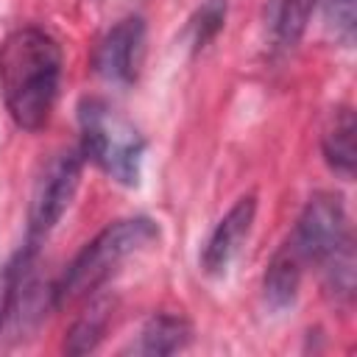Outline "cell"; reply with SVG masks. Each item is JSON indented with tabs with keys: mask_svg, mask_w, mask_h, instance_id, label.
Returning <instances> with one entry per match:
<instances>
[{
	"mask_svg": "<svg viewBox=\"0 0 357 357\" xmlns=\"http://www.w3.org/2000/svg\"><path fill=\"white\" fill-rule=\"evenodd\" d=\"M17 279H20V262H6L0 265V326L11 310V301H14V293H17Z\"/></svg>",
	"mask_w": 357,
	"mask_h": 357,
	"instance_id": "obj_15",
	"label": "cell"
},
{
	"mask_svg": "<svg viewBox=\"0 0 357 357\" xmlns=\"http://www.w3.org/2000/svg\"><path fill=\"white\" fill-rule=\"evenodd\" d=\"M324 156L329 167L340 176L354 173V114L351 109H337L329 128L324 131Z\"/></svg>",
	"mask_w": 357,
	"mask_h": 357,
	"instance_id": "obj_10",
	"label": "cell"
},
{
	"mask_svg": "<svg viewBox=\"0 0 357 357\" xmlns=\"http://www.w3.org/2000/svg\"><path fill=\"white\" fill-rule=\"evenodd\" d=\"M254 215H257V198L254 195H243L218 220V226L212 229V234H209V240L204 245V254H201V265H204L206 273L218 276L231 265V259L237 257L240 245L245 243V237L251 231Z\"/></svg>",
	"mask_w": 357,
	"mask_h": 357,
	"instance_id": "obj_7",
	"label": "cell"
},
{
	"mask_svg": "<svg viewBox=\"0 0 357 357\" xmlns=\"http://www.w3.org/2000/svg\"><path fill=\"white\" fill-rule=\"evenodd\" d=\"M106 321H109V301L106 298L92 301L89 310L73 324V329L67 335V351L70 354H86V351H92L98 346V340L103 337Z\"/></svg>",
	"mask_w": 357,
	"mask_h": 357,
	"instance_id": "obj_12",
	"label": "cell"
},
{
	"mask_svg": "<svg viewBox=\"0 0 357 357\" xmlns=\"http://www.w3.org/2000/svg\"><path fill=\"white\" fill-rule=\"evenodd\" d=\"M346 245H351V240H349L346 206L340 195L335 192L312 195L304 212L298 215V223L287 240V248L301 262H329Z\"/></svg>",
	"mask_w": 357,
	"mask_h": 357,
	"instance_id": "obj_4",
	"label": "cell"
},
{
	"mask_svg": "<svg viewBox=\"0 0 357 357\" xmlns=\"http://www.w3.org/2000/svg\"><path fill=\"white\" fill-rule=\"evenodd\" d=\"M190 340V326L184 318L176 315H153L145 329L139 332L137 346H131L137 354H170L178 351Z\"/></svg>",
	"mask_w": 357,
	"mask_h": 357,
	"instance_id": "obj_11",
	"label": "cell"
},
{
	"mask_svg": "<svg viewBox=\"0 0 357 357\" xmlns=\"http://www.w3.org/2000/svg\"><path fill=\"white\" fill-rule=\"evenodd\" d=\"M156 237H159V226L151 218H126V220L109 223L67 265L61 282L53 290L56 304L67 307V304H75V301L86 298L117 271V265L123 259L142 251Z\"/></svg>",
	"mask_w": 357,
	"mask_h": 357,
	"instance_id": "obj_2",
	"label": "cell"
},
{
	"mask_svg": "<svg viewBox=\"0 0 357 357\" xmlns=\"http://www.w3.org/2000/svg\"><path fill=\"white\" fill-rule=\"evenodd\" d=\"M81 159H84L81 151H64L45 167L31 195V212H28L33 237L47 234L70 206L81 181Z\"/></svg>",
	"mask_w": 357,
	"mask_h": 357,
	"instance_id": "obj_5",
	"label": "cell"
},
{
	"mask_svg": "<svg viewBox=\"0 0 357 357\" xmlns=\"http://www.w3.org/2000/svg\"><path fill=\"white\" fill-rule=\"evenodd\" d=\"M301 268H304V262L284 243L276 251V257L271 259L268 273H265V301L273 310H287L296 301L298 282H301Z\"/></svg>",
	"mask_w": 357,
	"mask_h": 357,
	"instance_id": "obj_8",
	"label": "cell"
},
{
	"mask_svg": "<svg viewBox=\"0 0 357 357\" xmlns=\"http://www.w3.org/2000/svg\"><path fill=\"white\" fill-rule=\"evenodd\" d=\"M315 0H268L265 25L279 47H293L312 14Z\"/></svg>",
	"mask_w": 357,
	"mask_h": 357,
	"instance_id": "obj_9",
	"label": "cell"
},
{
	"mask_svg": "<svg viewBox=\"0 0 357 357\" xmlns=\"http://www.w3.org/2000/svg\"><path fill=\"white\" fill-rule=\"evenodd\" d=\"M61 81V50L50 33L25 25L0 45V95L11 120L25 131H39L56 103Z\"/></svg>",
	"mask_w": 357,
	"mask_h": 357,
	"instance_id": "obj_1",
	"label": "cell"
},
{
	"mask_svg": "<svg viewBox=\"0 0 357 357\" xmlns=\"http://www.w3.org/2000/svg\"><path fill=\"white\" fill-rule=\"evenodd\" d=\"M81 153L89 156L106 176L126 187L139 184V167L145 153L142 134L106 100L86 98L78 106Z\"/></svg>",
	"mask_w": 357,
	"mask_h": 357,
	"instance_id": "obj_3",
	"label": "cell"
},
{
	"mask_svg": "<svg viewBox=\"0 0 357 357\" xmlns=\"http://www.w3.org/2000/svg\"><path fill=\"white\" fill-rule=\"evenodd\" d=\"M321 6L324 22L335 31L337 39L351 45L354 39V0H315Z\"/></svg>",
	"mask_w": 357,
	"mask_h": 357,
	"instance_id": "obj_14",
	"label": "cell"
},
{
	"mask_svg": "<svg viewBox=\"0 0 357 357\" xmlns=\"http://www.w3.org/2000/svg\"><path fill=\"white\" fill-rule=\"evenodd\" d=\"M226 0H206L190 20L187 25V33H190V42H192V50H204L209 39L218 36V31L223 28L226 22Z\"/></svg>",
	"mask_w": 357,
	"mask_h": 357,
	"instance_id": "obj_13",
	"label": "cell"
},
{
	"mask_svg": "<svg viewBox=\"0 0 357 357\" xmlns=\"http://www.w3.org/2000/svg\"><path fill=\"white\" fill-rule=\"evenodd\" d=\"M145 53V25L139 17L117 22L95 50V73L109 84H131Z\"/></svg>",
	"mask_w": 357,
	"mask_h": 357,
	"instance_id": "obj_6",
	"label": "cell"
}]
</instances>
